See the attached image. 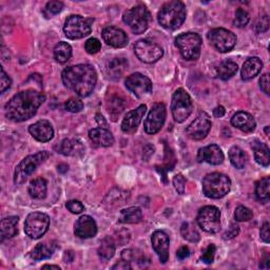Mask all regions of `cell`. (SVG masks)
<instances>
[{
    "label": "cell",
    "instance_id": "cell-12",
    "mask_svg": "<svg viewBox=\"0 0 270 270\" xmlns=\"http://www.w3.org/2000/svg\"><path fill=\"white\" fill-rule=\"evenodd\" d=\"M134 52L137 58L146 64L156 63L164 55V50L161 46L147 39L138 40L134 46Z\"/></svg>",
    "mask_w": 270,
    "mask_h": 270
},
{
    "label": "cell",
    "instance_id": "cell-53",
    "mask_svg": "<svg viewBox=\"0 0 270 270\" xmlns=\"http://www.w3.org/2000/svg\"><path fill=\"white\" fill-rule=\"evenodd\" d=\"M261 238L265 243H269V223H265L261 228Z\"/></svg>",
    "mask_w": 270,
    "mask_h": 270
},
{
    "label": "cell",
    "instance_id": "cell-8",
    "mask_svg": "<svg viewBox=\"0 0 270 270\" xmlns=\"http://www.w3.org/2000/svg\"><path fill=\"white\" fill-rule=\"evenodd\" d=\"M193 110V104L191 101L190 95L184 89H177L173 96L171 102V112L173 118L176 123H183L186 121Z\"/></svg>",
    "mask_w": 270,
    "mask_h": 270
},
{
    "label": "cell",
    "instance_id": "cell-2",
    "mask_svg": "<svg viewBox=\"0 0 270 270\" xmlns=\"http://www.w3.org/2000/svg\"><path fill=\"white\" fill-rule=\"evenodd\" d=\"M62 78L68 89L81 97H87L95 88L97 73L91 65H76L65 69Z\"/></svg>",
    "mask_w": 270,
    "mask_h": 270
},
{
    "label": "cell",
    "instance_id": "cell-10",
    "mask_svg": "<svg viewBox=\"0 0 270 270\" xmlns=\"http://www.w3.org/2000/svg\"><path fill=\"white\" fill-rule=\"evenodd\" d=\"M50 218L42 212H33L27 216L24 223V232L31 238L37 239L44 236L49 229Z\"/></svg>",
    "mask_w": 270,
    "mask_h": 270
},
{
    "label": "cell",
    "instance_id": "cell-25",
    "mask_svg": "<svg viewBox=\"0 0 270 270\" xmlns=\"http://www.w3.org/2000/svg\"><path fill=\"white\" fill-rule=\"evenodd\" d=\"M263 68V63L259 57H250L248 58L242 68V79L250 80L257 76Z\"/></svg>",
    "mask_w": 270,
    "mask_h": 270
},
{
    "label": "cell",
    "instance_id": "cell-56",
    "mask_svg": "<svg viewBox=\"0 0 270 270\" xmlns=\"http://www.w3.org/2000/svg\"><path fill=\"white\" fill-rule=\"evenodd\" d=\"M225 108L223 106H219L217 107L215 110H213V115L216 117H222L225 115Z\"/></svg>",
    "mask_w": 270,
    "mask_h": 270
},
{
    "label": "cell",
    "instance_id": "cell-4",
    "mask_svg": "<svg viewBox=\"0 0 270 270\" xmlns=\"http://www.w3.org/2000/svg\"><path fill=\"white\" fill-rule=\"evenodd\" d=\"M231 189L230 178L219 172L207 174L203 179V192L209 198L224 197Z\"/></svg>",
    "mask_w": 270,
    "mask_h": 270
},
{
    "label": "cell",
    "instance_id": "cell-45",
    "mask_svg": "<svg viewBox=\"0 0 270 270\" xmlns=\"http://www.w3.org/2000/svg\"><path fill=\"white\" fill-rule=\"evenodd\" d=\"M63 9H64V4L62 2H56V0L48 3L46 7V11L50 14V15H56V14L61 13Z\"/></svg>",
    "mask_w": 270,
    "mask_h": 270
},
{
    "label": "cell",
    "instance_id": "cell-61",
    "mask_svg": "<svg viewBox=\"0 0 270 270\" xmlns=\"http://www.w3.org/2000/svg\"><path fill=\"white\" fill-rule=\"evenodd\" d=\"M265 132H266L267 135H269V127L268 126L265 128Z\"/></svg>",
    "mask_w": 270,
    "mask_h": 270
},
{
    "label": "cell",
    "instance_id": "cell-34",
    "mask_svg": "<svg viewBox=\"0 0 270 270\" xmlns=\"http://www.w3.org/2000/svg\"><path fill=\"white\" fill-rule=\"evenodd\" d=\"M229 159L236 169H243L247 163V154L239 147H232L229 150Z\"/></svg>",
    "mask_w": 270,
    "mask_h": 270
},
{
    "label": "cell",
    "instance_id": "cell-15",
    "mask_svg": "<svg viewBox=\"0 0 270 270\" xmlns=\"http://www.w3.org/2000/svg\"><path fill=\"white\" fill-rule=\"evenodd\" d=\"M166 121V107L164 104H155L150 110L148 117L145 121V131L148 134L158 133Z\"/></svg>",
    "mask_w": 270,
    "mask_h": 270
},
{
    "label": "cell",
    "instance_id": "cell-47",
    "mask_svg": "<svg viewBox=\"0 0 270 270\" xmlns=\"http://www.w3.org/2000/svg\"><path fill=\"white\" fill-rule=\"evenodd\" d=\"M66 207L68 208L69 211L74 213V215H79V213H81L84 210V206L79 201H76V200L69 201L66 204Z\"/></svg>",
    "mask_w": 270,
    "mask_h": 270
},
{
    "label": "cell",
    "instance_id": "cell-6",
    "mask_svg": "<svg viewBox=\"0 0 270 270\" xmlns=\"http://www.w3.org/2000/svg\"><path fill=\"white\" fill-rule=\"evenodd\" d=\"M175 45L186 61H196L201 55L202 38L196 33H184L175 38Z\"/></svg>",
    "mask_w": 270,
    "mask_h": 270
},
{
    "label": "cell",
    "instance_id": "cell-5",
    "mask_svg": "<svg viewBox=\"0 0 270 270\" xmlns=\"http://www.w3.org/2000/svg\"><path fill=\"white\" fill-rule=\"evenodd\" d=\"M124 22L130 26L133 33L143 34L149 26L151 21L150 12L144 5H138L124 14Z\"/></svg>",
    "mask_w": 270,
    "mask_h": 270
},
{
    "label": "cell",
    "instance_id": "cell-36",
    "mask_svg": "<svg viewBox=\"0 0 270 270\" xmlns=\"http://www.w3.org/2000/svg\"><path fill=\"white\" fill-rule=\"evenodd\" d=\"M53 252H54V248L52 246H48L46 244H38L31 251V258L35 261L46 260L52 257Z\"/></svg>",
    "mask_w": 270,
    "mask_h": 270
},
{
    "label": "cell",
    "instance_id": "cell-20",
    "mask_svg": "<svg viewBox=\"0 0 270 270\" xmlns=\"http://www.w3.org/2000/svg\"><path fill=\"white\" fill-rule=\"evenodd\" d=\"M103 38L107 42V45L113 48H124L128 45L127 34L116 26H108L103 31Z\"/></svg>",
    "mask_w": 270,
    "mask_h": 270
},
{
    "label": "cell",
    "instance_id": "cell-54",
    "mask_svg": "<svg viewBox=\"0 0 270 270\" xmlns=\"http://www.w3.org/2000/svg\"><path fill=\"white\" fill-rule=\"evenodd\" d=\"M153 152H154V147L151 145H147L144 149V155H143L144 160H146V161L149 160L150 156L153 154Z\"/></svg>",
    "mask_w": 270,
    "mask_h": 270
},
{
    "label": "cell",
    "instance_id": "cell-19",
    "mask_svg": "<svg viewBox=\"0 0 270 270\" xmlns=\"http://www.w3.org/2000/svg\"><path fill=\"white\" fill-rule=\"evenodd\" d=\"M224 161V153L218 145H209L198 150L197 162H206L210 165H221Z\"/></svg>",
    "mask_w": 270,
    "mask_h": 270
},
{
    "label": "cell",
    "instance_id": "cell-31",
    "mask_svg": "<svg viewBox=\"0 0 270 270\" xmlns=\"http://www.w3.org/2000/svg\"><path fill=\"white\" fill-rule=\"evenodd\" d=\"M115 253V243L114 241H113L112 237L107 236L105 237L102 243L101 246L98 248V255L99 258H101L102 261L107 262L109 260H111L113 258V255Z\"/></svg>",
    "mask_w": 270,
    "mask_h": 270
},
{
    "label": "cell",
    "instance_id": "cell-22",
    "mask_svg": "<svg viewBox=\"0 0 270 270\" xmlns=\"http://www.w3.org/2000/svg\"><path fill=\"white\" fill-rule=\"evenodd\" d=\"M29 132L36 140L41 141V143H47L54 136L53 127L51 123L46 119L39 121L36 124L32 125L29 128Z\"/></svg>",
    "mask_w": 270,
    "mask_h": 270
},
{
    "label": "cell",
    "instance_id": "cell-14",
    "mask_svg": "<svg viewBox=\"0 0 270 270\" xmlns=\"http://www.w3.org/2000/svg\"><path fill=\"white\" fill-rule=\"evenodd\" d=\"M211 126L212 124L209 115L205 112H201L197 117L187 127L186 133L188 137L193 140H202L208 135Z\"/></svg>",
    "mask_w": 270,
    "mask_h": 270
},
{
    "label": "cell",
    "instance_id": "cell-26",
    "mask_svg": "<svg viewBox=\"0 0 270 270\" xmlns=\"http://www.w3.org/2000/svg\"><path fill=\"white\" fill-rule=\"evenodd\" d=\"M59 152L66 156H80L84 152L81 141L75 138H66L59 147Z\"/></svg>",
    "mask_w": 270,
    "mask_h": 270
},
{
    "label": "cell",
    "instance_id": "cell-50",
    "mask_svg": "<svg viewBox=\"0 0 270 270\" xmlns=\"http://www.w3.org/2000/svg\"><path fill=\"white\" fill-rule=\"evenodd\" d=\"M255 27H257L258 32H265L268 30L269 27V18L268 16H263L257 23V25H255Z\"/></svg>",
    "mask_w": 270,
    "mask_h": 270
},
{
    "label": "cell",
    "instance_id": "cell-39",
    "mask_svg": "<svg viewBox=\"0 0 270 270\" xmlns=\"http://www.w3.org/2000/svg\"><path fill=\"white\" fill-rule=\"evenodd\" d=\"M250 20V17H249V14L243 10V9H237L236 12H235V17H234V20H233V24L236 26V27H244L248 24Z\"/></svg>",
    "mask_w": 270,
    "mask_h": 270
},
{
    "label": "cell",
    "instance_id": "cell-11",
    "mask_svg": "<svg viewBox=\"0 0 270 270\" xmlns=\"http://www.w3.org/2000/svg\"><path fill=\"white\" fill-rule=\"evenodd\" d=\"M197 224L208 233H217L221 229V211L215 206L202 208L197 215Z\"/></svg>",
    "mask_w": 270,
    "mask_h": 270
},
{
    "label": "cell",
    "instance_id": "cell-29",
    "mask_svg": "<svg viewBox=\"0 0 270 270\" xmlns=\"http://www.w3.org/2000/svg\"><path fill=\"white\" fill-rule=\"evenodd\" d=\"M143 220V211L138 207H129L121 211L118 222L123 224H137Z\"/></svg>",
    "mask_w": 270,
    "mask_h": 270
},
{
    "label": "cell",
    "instance_id": "cell-38",
    "mask_svg": "<svg viewBox=\"0 0 270 270\" xmlns=\"http://www.w3.org/2000/svg\"><path fill=\"white\" fill-rule=\"evenodd\" d=\"M181 233L185 239L192 242V243H197L201 238L200 233H198V231L195 229V227L190 223H184L182 225Z\"/></svg>",
    "mask_w": 270,
    "mask_h": 270
},
{
    "label": "cell",
    "instance_id": "cell-33",
    "mask_svg": "<svg viewBox=\"0 0 270 270\" xmlns=\"http://www.w3.org/2000/svg\"><path fill=\"white\" fill-rule=\"evenodd\" d=\"M237 69L238 67L234 62L226 61L220 64V66L217 68V73L221 79L227 80L231 78L233 75H235V73L237 72Z\"/></svg>",
    "mask_w": 270,
    "mask_h": 270
},
{
    "label": "cell",
    "instance_id": "cell-57",
    "mask_svg": "<svg viewBox=\"0 0 270 270\" xmlns=\"http://www.w3.org/2000/svg\"><path fill=\"white\" fill-rule=\"evenodd\" d=\"M96 122L98 123L99 126H102V128H103V126H106V125H107L105 118H104L101 114H97V115H96Z\"/></svg>",
    "mask_w": 270,
    "mask_h": 270
},
{
    "label": "cell",
    "instance_id": "cell-24",
    "mask_svg": "<svg viewBox=\"0 0 270 270\" xmlns=\"http://www.w3.org/2000/svg\"><path fill=\"white\" fill-rule=\"evenodd\" d=\"M89 137L93 143L101 147H110L114 144V137H113L112 133L102 127L90 130Z\"/></svg>",
    "mask_w": 270,
    "mask_h": 270
},
{
    "label": "cell",
    "instance_id": "cell-51",
    "mask_svg": "<svg viewBox=\"0 0 270 270\" xmlns=\"http://www.w3.org/2000/svg\"><path fill=\"white\" fill-rule=\"evenodd\" d=\"M260 87L265 94H269V74L266 73L260 78Z\"/></svg>",
    "mask_w": 270,
    "mask_h": 270
},
{
    "label": "cell",
    "instance_id": "cell-17",
    "mask_svg": "<svg viewBox=\"0 0 270 270\" xmlns=\"http://www.w3.org/2000/svg\"><path fill=\"white\" fill-rule=\"evenodd\" d=\"M147 111V107L145 105H140L135 110H132L127 113L125 116L123 124H122V130L126 133H133L137 130V128L143 119L145 113Z\"/></svg>",
    "mask_w": 270,
    "mask_h": 270
},
{
    "label": "cell",
    "instance_id": "cell-18",
    "mask_svg": "<svg viewBox=\"0 0 270 270\" xmlns=\"http://www.w3.org/2000/svg\"><path fill=\"white\" fill-rule=\"evenodd\" d=\"M152 246L155 252L158 253L160 261L166 264L169 260V236L164 231H155L151 237Z\"/></svg>",
    "mask_w": 270,
    "mask_h": 270
},
{
    "label": "cell",
    "instance_id": "cell-3",
    "mask_svg": "<svg viewBox=\"0 0 270 270\" xmlns=\"http://www.w3.org/2000/svg\"><path fill=\"white\" fill-rule=\"evenodd\" d=\"M187 16L186 7L182 3L174 0L165 4L159 12V22L167 30H176L184 23Z\"/></svg>",
    "mask_w": 270,
    "mask_h": 270
},
{
    "label": "cell",
    "instance_id": "cell-42",
    "mask_svg": "<svg viewBox=\"0 0 270 270\" xmlns=\"http://www.w3.org/2000/svg\"><path fill=\"white\" fill-rule=\"evenodd\" d=\"M66 109L69 112H72V113L80 112L83 109V103L80 101L79 98L71 97L66 102Z\"/></svg>",
    "mask_w": 270,
    "mask_h": 270
},
{
    "label": "cell",
    "instance_id": "cell-60",
    "mask_svg": "<svg viewBox=\"0 0 270 270\" xmlns=\"http://www.w3.org/2000/svg\"><path fill=\"white\" fill-rule=\"evenodd\" d=\"M42 268L46 269V268H51V269H61L59 266H55V265H45L42 266Z\"/></svg>",
    "mask_w": 270,
    "mask_h": 270
},
{
    "label": "cell",
    "instance_id": "cell-43",
    "mask_svg": "<svg viewBox=\"0 0 270 270\" xmlns=\"http://www.w3.org/2000/svg\"><path fill=\"white\" fill-rule=\"evenodd\" d=\"M86 51L89 54H96L97 52L101 51L102 49V44L97 38H90L86 41V45H84Z\"/></svg>",
    "mask_w": 270,
    "mask_h": 270
},
{
    "label": "cell",
    "instance_id": "cell-40",
    "mask_svg": "<svg viewBox=\"0 0 270 270\" xmlns=\"http://www.w3.org/2000/svg\"><path fill=\"white\" fill-rule=\"evenodd\" d=\"M108 108H109V113L113 117L119 116L122 111L124 110V103L118 97H114L110 99Z\"/></svg>",
    "mask_w": 270,
    "mask_h": 270
},
{
    "label": "cell",
    "instance_id": "cell-9",
    "mask_svg": "<svg viewBox=\"0 0 270 270\" xmlns=\"http://www.w3.org/2000/svg\"><path fill=\"white\" fill-rule=\"evenodd\" d=\"M91 24L92 19H87L80 15H71L65 22L64 32L69 39H81L91 33Z\"/></svg>",
    "mask_w": 270,
    "mask_h": 270
},
{
    "label": "cell",
    "instance_id": "cell-58",
    "mask_svg": "<svg viewBox=\"0 0 270 270\" xmlns=\"http://www.w3.org/2000/svg\"><path fill=\"white\" fill-rule=\"evenodd\" d=\"M69 170V166L66 164H62L58 166V172L59 173H66Z\"/></svg>",
    "mask_w": 270,
    "mask_h": 270
},
{
    "label": "cell",
    "instance_id": "cell-48",
    "mask_svg": "<svg viewBox=\"0 0 270 270\" xmlns=\"http://www.w3.org/2000/svg\"><path fill=\"white\" fill-rule=\"evenodd\" d=\"M173 185L174 188L177 191L178 194H184L185 193V186H186V179L182 175L177 174L173 178Z\"/></svg>",
    "mask_w": 270,
    "mask_h": 270
},
{
    "label": "cell",
    "instance_id": "cell-44",
    "mask_svg": "<svg viewBox=\"0 0 270 270\" xmlns=\"http://www.w3.org/2000/svg\"><path fill=\"white\" fill-rule=\"evenodd\" d=\"M216 251H217V247L216 245H209L207 247V249L205 250V252L202 254L201 260L206 263V264H212L213 261H215V255H216Z\"/></svg>",
    "mask_w": 270,
    "mask_h": 270
},
{
    "label": "cell",
    "instance_id": "cell-23",
    "mask_svg": "<svg viewBox=\"0 0 270 270\" xmlns=\"http://www.w3.org/2000/svg\"><path fill=\"white\" fill-rule=\"evenodd\" d=\"M231 124L233 127L246 133L252 132L255 129V125H257L253 116L244 111H239L234 114L231 118Z\"/></svg>",
    "mask_w": 270,
    "mask_h": 270
},
{
    "label": "cell",
    "instance_id": "cell-7",
    "mask_svg": "<svg viewBox=\"0 0 270 270\" xmlns=\"http://www.w3.org/2000/svg\"><path fill=\"white\" fill-rule=\"evenodd\" d=\"M49 156L50 154L47 151H40L36 154L26 156L15 169L14 183L16 185H22L23 183H25L27 177H29L42 163L47 161Z\"/></svg>",
    "mask_w": 270,
    "mask_h": 270
},
{
    "label": "cell",
    "instance_id": "cell-21",
    "mask_svg": "<svg viewBox=\"0 0 270 270\" xmlns=\"http://www.w3.org/2000/svg\"><path fill=\"white\" fill-rule=\"evenodd\" d=\"M74 232L80 238H90L96 235L97 225L90 216H82L75 223Z\"/></svg>",
    "mask_w": 270,
    "mask_h": 270
},
{
    "label": "cell",
    "instance_id": "cell-13",
    "mask_svg": "<svg viewBox=\"0 0 270 270\" xmlns=\"http://www.w3.org/2000/svg\"><path fill=\"white\" fill-rule=\"evenodd\" d=\"M210 44L221 53L231 51L236 44V36L229 30L218 27L208 33Z\"/></svg>",
    "mask_w": 270,
    "mask_h": 270
},
{
    "label": "cell",
    "instance_id": "cell-1",
    "mask_svg": "<svg viewBox=\"0 0 270 270\" xmlns=\"http://www.w3.org/2000/svg\"><path fill=\"white\" fill-rule=\"evenodd\" d=\"M46 102V95L36 90L17 93L6 105V115L10 121L21 123L32 118L38 108Z\"/></svg>",
    "mask_w": 270,
    "mask_h": 270
},
{
    "label": "cell",
    "instance_id": "cell-35",
    "mask_svg": "<svg viewBox=\"0 0 270 270\" xmlns=\"http://www.w3.org/2000/svg\"><path fill=\"white\" fill-rule=\"evenodd\" d=\"M127 67H128V62L125 58H114L112 62H110L108 67L109 76L114 79L119 78L125 72Z\"/></svg>",
    "mask_w": 270,
    "mask_h": 270
},
{
    "label": "cell",
    "instance_id": "cell-32",
    "mask_svg": "<svg viewBox=\"0 0 270 270\" xmlns=\"http://www.w3.org/2000/svg\"><path fill=\"white\" fill-rule=\"evenodd\" d=\"M71 56H72V48L68 42L61 41L54 48V58L59 64L67 63L71 58Z\"/></svg>",
    "mask_w": 270,
    "mask_h": 270
},
{
    "label": "cell",
    "instance_id": "cell-46",
    "mask_svg": "<svg viewBox=\"0 0 270 270\" xmlns=\"http://www.w3.org/2000/svg\"><path fill=\"white\" fill-rule=\"evenodd\" d=\"M11 84H12L11 78L8 76L4 68H2V76H0V92L5 93L8 89L11 88Z\"/></svg>",
    "mask_w": 270,
    "mask_h": 270
},
{
    "label": "cell",
    "instance_id": "cell-30",
    "mask_svg": "<svg viewBox=\"0 0 270 270\" xmlns=\"http://www.w3.org/2000/svg\"><path fill=\"white\" fill-rule=\"evenodd\" d=\"M47 181L42 177L35 178L31 182L29 186V194L31 195V197L35 198V200H42V198H45L47 195Z\"/></svg>",
    "mask_w": 270,
    "mask_h": 270
},
{
    "label": "cell",
    "instance_id": "cell-52",
    "mask_svg": "<svg viewBox=\"0 0 270 270\" xmlns=\"http://www.w3.org/2000/svg\"><path fill=\"white\" fill-rule=\"evenodd\" d=\"M176 255H177V258L179 260H185V259H187L189 258V255H190V250L187 246H183L181 247L177 252H176Z\"/></svg>",
    "mask_w": 270,
    "mask_h": 270
},
{
    "label": "cell",
    "instance_id": "cell-49",
    "mask_svg": "<svg viewBox=\"0 0 270 270\" xmlns=\"http://www.w3.org/2000/svg\"><path fill=\"white\" fill-rule=\"evenodd\" d=\"M238 233H239V227L236 224H231L228 230L224 233L223 237L224 239H231L234 238Z\"/></svg>",
    "mask_w": 270,
    "mask_h": 270
},
{
    "label": "cell",
    "instance_id": "cell-28",
    "mask_svg": "<svg viewBox=\"0 0 270 270\" xmlns=\"http://www.w3.org/2000/svg\"><path fill=\"white\" fill-rule=\"evenodd\" d=\"M18 221H19L18 217H9L2 221V226H0V228H2V241L3 242L5 239L15 236L17 234Z\"/></svg>",
    "mask_w": 270,
    "mask_h": 270
},
{
    "label": "cell",
    "instance_id": "cell-37",
    "mask_svg": "<svg viewBox=\"0 0 270 270\" xmlns=\"http://www.w3.org/2000/svg\"><path fill=\"white\" fill-rule=\"evenodd\" d=\"M269 185H270V179L268 176L260 179L257 183V186H255V195L262 202H266L269 200L270 193H269Z\"/></svg>",
    "mask_w": 270,
    "mask_h": 270
},
{
    "label": "cell",
    "instance_id": "cell-27",
    "mask_svg": "<svg viewBox=\"0 0 270 270\" xmlns=\"http://www.w3.org/2000/svg\"><path fill=\"white\" fill-rule=\"evenodd\" d=\"M252 150L254 152V158L258 164L268 167L270 162V154H269V148L266 144L262 143L260 140H254L251 144Z\"/></svg>",
    "mask_w": 270,
    "mask_h": 270
},
{
    "label": "cell",
    "instance_id": "cell-59",
    "mask_svg": "<svg viewBox=\"0 0 270 270\" xmlns=\"http://www.w3.org/2000/svg\"><path fill=\"white\" fill-rule=\"evenodd\" d=\"M261 268H265V269H268L270 267V264H269V258H266L265 260H263V262L261 263L260 265Z\"/></svg>",
    "mask_w": 270,
    "mask_h": 270
},
{
    "label": "cell",
    "instance_id": "cell-16",
    "mask_svg": "<svg viewBox=\"0 0 270 270\" xmlns=\"http://www.w3.org/2000/svg\"><path fill=\"white\" fill-rule=\"evenodd\" d=\"M125 83L127 89L137 97H143L152 93V81L150 78L140 73L130 75L126 79Z\"/></svg>",
    "mask_w": 270,
    "mask_h": 270
},
{
    "label": "cell",
    "instance_id": "cell-41",
    "mask_svg": "<svg viewBox=\"0 0 270 270\" xmlns=\"http://www.w3.org/2000/svg\"><path fill=\"white\" fill-rule=\"evenodd\" d=\"M234 218L237 222H246V221H250L253 218V213L249 208L245 206H238L235 209Z\"/></svg>",
    "mask_w": 270,
    "mask_h": 270
},
{
    "label": "cell",
    "instance_id": "cell-55",
    "mask_svg": "<svg viewBox=\"0 0 270 270\" xmlns=\"http://www.w3.org/2000/svg\"><path fill=\"white\" fill-rule=\"evenodd\" d=\"M130 262H127V261H122L118 262L116 265L113 266V269H131V266L129 264Z\"/></svg>",
    "mask_w": 270,
    "mask_h": 270
}]
</instances>
